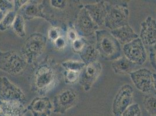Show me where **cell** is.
Masks as SVG:
<instances>
[{
    "mask_svg": "<svg viewBox=\"0 0 156 116\" xmlns=\"http://www.w3.org/2000/svg\"><path fill=\"white\" fill-rule=\"evenodd\" d=\"M59 71L55 62L49 56L37 66L33 78L32 90L40 97H45L59 83Z\"/></svg>",
    "mask_w": 156,
    "mask_h": 116,
    "instance_id": "obj_1",
    "label": "cell"
},
{
    "mask_svg": "<svg viewBox=\"0 0 156 116\" xmlns=\"http://www.w3.org/2000/svg\"><path fill=\"white\" fill-rule=\"evenodd\" d=\"M96 47L99 55L105 60H115L121 56V45L110 32L105 30L95 32Z\"/></svg>",
    "mask_w": 156,
    "mask_h": 116,
    "instance_id": "obj_2",
    "label": "cell"
},
{
    "mask_svg": "<svg viewBox=\"0 0 156 116\" xmlns=\"http://www.w3.org/2000/svg\"><path fill=\"white\" fill-rule=\"evenodd\" d=\"M130 12L126 2H109L104 25L111 30L129 25Z\"/></svg>",
    "mask_w": 156,
    "mask_h": 116,
    "instance_id": "obj_3",
    "label": "cell"
},
{
    "mask_svg": "<svg viewBox=\"0 0 156 116\" xmlns=\"http://www.w3.org/2000/svg\"><path fill=\"white\" fill-rule=\"evenodd\" d=\"M27 64L22 53L14 50H0V70L11 75H18L25 70Z\"/></svg>",
    "mask_w": 156,
    "mask_h": 116,
    "instance_id": "obj_4",
    "label": "cell"
},
{
    "mask_svg": "<svg viewBox=\"0 0 156 116\" xmlns=\"http://www.w3.org/2000/svg\"><path fill=\"white\" fill-rule=\"evenodd\" d=\"M47 39L40 33L33 34L27 39L21 52L28 64L33 63L44 51Z\"/></svg>",
    "mask_w": 156,
    "mask_h": 116,
    "instance_id": "obj_5",
    "label": "cell"
},
{
    "mask_svg": "<svg viewBox=\"0 0 156 116\" xmlns=\"http://www.w3.org/2000/svg\"><path fill=\"white\" fill-rule=\"evenodd\" d=\"M0 101L17 102L25 104L26 96L18 86L13 84L7 77H0Z\"/></svg>",
    "mask_w": 156,
    "mask_h": 116,
    "instance_id": "obj_6",
    "label": "cell"
},
{
    "mask_svg": "<svg viewBox=\"0 0 156 116\" xmlns=\"http://www.w3.org/2000/svg\"><path fill=\"white\" fill-rule=\"evenodd\" d=\"M133 99V90L129 84H124L117 92L114 97L112 113L114 116H121L132 104Z\"/></svg>",
    "mask_w": 156,
    "mask_h": 116,
    "instance_id": "obj_7",
    "label": "cell"
},
{
    "mask_svg": "<svg viewBox=\"0 0 156 116\" xmlns=\"http://www.w3.org/2000/svg\"><path fill=\"white\" fill-rule=\"evenodd\" d=\"M78 96L76 92L72 89H66L61 91L53 100V113L64 114L76 105Z\"/></svg>",
    "mask_w": 156,
    "mask_h": 116,
    "instance_id": "obj_8",
    "label": "cell"
},
{
    "mask_svg": "<svg viewBox=\"0 0 156 116\" xmlns=\"http://www.w3.org/2000/svg\"><path fill=\"white\" fill-rule=\"evenodd\" d=\"M122 51L125 56L135 65H142L146 61V52L139 37L124 45Z\"/></svg>",
    "mask_w": 156,
    "mask_h": 116,
    "instance_id": "obj_9",
    "label": "cell"
},
{
    "mask_svg": "<svg viewBox=\"0 0 156 116\" xmlns=\"http://www.w3.org/2000/svg\"><path fill=\"white\" fill-rule=\"evenodd\" d=\"M98 27L85 7H83L78 13L75 25V29L78 36L83 38L90 36L98 31Z\"/></svg>",
    "mask_w": 156,
    "mask_h": 116,
    "instance_id": "obj_10",
    "label": "cell"
},
{
    "mask_svg": "<svg viewBox=\"0 0 156 116\" xmlns=\"http://www.w3.org/2000/svg\"><path fill=\"white\" fill-rule=\"evenodd\" d=\"M102 71V66L99 62L86 65L80 73L79 83L85 91H89L98 80Z\"/></svg>",
    "mask_w": 156,
    "mask_h": 116,
    "instance_id": "obj_11",
    "label": "cell"
},
{
    "mask_svg": "<svg viewBox=\"0 0 156 116\" xmlns=\"http://www.w3.org/2000/svg\"><path fill=\"white\" fill-rule=\"evenodd\" d=\"M153 73L147 69H140L130 73V77L137 89L149 93L153 87Z\"/></svg>",
    "mask_w": 156,
    "mask_h": 116,
    "instance_id": "obj_12",
    "label": "cell"
},
{
    "mask_svg": "<svg viewBox=\"0 0 156 116\" xmlns=\"http://www.w3.org/2000/svg\"><path fill=\"white\" fill-rule=\"evenodd\" d=\"M27 109L33 116H50L53 112V104L48 97H36L27 106Z\"/></svg>",
    "mask_w": 156,
    "mask_h": 116,
    "instance_id": "obj_13",
    "label": "cell"
},
{
    "mask_svg": "<svg viewBox=\"0 0 156 116\" xmlns=\"http://www.w3.org/2000/svg\"><path fill=\"white\" fill-rule=\"evenodd\" d=\"M144 45L152 46L156 44V20L148 16L141 23L140 37Z\"/></svg>",
    "mask_w": 156,
    "mask_h": 116,
    "instance_id": "obj_14",
    "label": "cell"
},
{
    "mask_svg": "<svg viewBox=\"0 0 156 116\" xmlns=\"http://www.w3.org/2000/svg\"><path fill=\"white\" fill-rule=\"evenodd\" d=\"M108 2L100 1L94 4H87L84 6L85 9L91 16L92 19L98 26H103L107 13Z\"/></svg>",
    "mask_w": 156,
    "mask_h": 116,
    "instance_id": "obj_15",
    "label": "cell"
},
{
    "mask_svg": "<svg viewBox=\"0 0 156 116\" xmlns=\"http://www.w3.org/2000/svg\"><path fill=\"white\" fill-rule=\"evenodd\" d=\"M43 8L44 7L41 3L29 1L27 4L20 9V14L25 20H30L35 18H40L50 22L48 16L43 12Z\"/></svg>",
    "mask_w": 156,
    "mask_h": 116,
    "instance_id": "obj_16",
    "label": "cell"
},
{
    "mask_svg": "<svg viewBox=\"0 0 156 116\" xmlns=\"http://www.w3.org/2000/svg\"><path fill=\"white\" fill-rule=\"evenodd\" d=\"M27 111L22 103L0 101V116H25Z\"/></svg>",
    "mask_w": 156,
    "mask_h": 116,
    "instance_id": "obj_17",
    "label": "cell"
},
{
    "mask_svg": "<svg viewBox=\"0 0 156 116\" xmlns=\"http://www.w3.org/2000/svg\"><path fill=\"white\" fill-rule=\"evenodd\" d=\"M110 32L118 41L120 44L123 45L139 38V35L135 32L129 25L111 30Z\"/></svg>",
    "mask_w": 156,
    "mask_h": 116,
    "instance_id": "obj_18",
    "label": "cell"
},
{
    "mask_svg": "<svg viewBox=\"0 0 156 116\" xmlns=\"http://www.w3.org/2000/svg\"><path fill=\"white\" fill-rule=\"evenodd\" d=\"M136 65L125 56H121L114 60L112 68L115 74H126L133 72Z\"/></svg>",
    "mask_w": 156,
    "mask_h": 116,
    "instance_id": "obj_19",
    "label": "cell"
},
{
    "mask_svg": "<svg viewBox=\"0 0 156 116\" xmlns=\"http://www.w3.org/2000/svg\"><path fill=\"white\" fill-rule=\"evenodd\" d=\"M79 54L86 66L96 62L99 55L96 45L91 44H87Z\"/></svg>",
    "mask_w": 156,
    "mask_h": 116,
    "instance_id": "obj_20",
    "label": "cell"
},
{
    "mask_svg": "<svg viewBox=\"0 0 156 116\" xmlns=\"http://www.w3.org/2000/svg\"><path fill=\"white\" fill-rule=\"evenodd\" d=\"M24 18L20 13H17L15 19L13 22L12 28L13 32L20 37H25L26 36L25 22Z\"/></svg>",
    "mask_w": 156,
    "mask_h": 116,
    "instance_id": "obj_21",
    "label": "cell"
},
{
    "mask_svg": "<svg viewBox=\"0 0 156 116\" xmlns=\"http://www.w3.org/2000/svg\"><path fill=\"white\" fill-rule=\"evenodd\" d=\"M17 12L14 10L11 11L6 13L0 22V31L5 32L8 30L9 28L12 27L13 22L16 16Z\"/></svg>",
    "mask_w": 156,
    "mask_h": 116,
    "instance_id": "obj_22",
    "label": "cell"
},
{
    "mask_svg": "<svg viewBox=\"0 0 156 116\" xmlns=\"http://www.w3.org/2000/svg\"><path fill=\"white\" fill-rule=\"evenodd\" d=\"M143 105L147 112L151 116L156 115V97L147 95L143 100Z\"/></svg>",
    "mask_w": 156,
    "mask_h": 116,
    "instance_id": "obj_23",
    "label": "cell"
},
{
    "mask_svg": "<svg viewBox=\"0 0 156 116\" xmlns=\"http://www.w3.org/2000/svg\"><path fill=\"white\" fill-rule=\"evenodd\" d=\"M62 66L65 70L81 72L86 65L83 62L76 60H66L62 63Z\"/></svg>",
    "mask_w": 156,
    "mask_h": 116,
    "instance_id": "obj_24",
    "label": "cell"
},
{
    "mask_svg": "<svg viewBox=\"0 0 156 116\" xmlns=\"http://www.w3.org/2000/svg\"><path fill=\"white\" fill-rule=\"evenodd\" d=\"M80 72L65 70L64 76L66 84H74L79 80Z\"/></svg>",
    "mask_w": 156,
    "mask_h": 116,
    "instance_id": "obj_25",
    "label": "cell"
},
{
    "mask_svg": "<svg viewBox=\"0 0 156 116\" xmlns=\"http://www.w3.org/2000/svg\"><path fill=\"white\" fill-rule=\"evenodd\" d=\"M142 111L138 104H132L130 106L125 110L121 116H141Z\"/></svg>",
    "mask_w": 156,
    "mask_h": 116,
    "instance_id": "obj_26",
    "label": "cell"
},
{
    "mask_svg": "<svg viewBox=\"0 0 156 116\" xmlns=\"http://www.w3.org/2000/svg\"><path fill=\"white\" fill-rule=\"evenodd\" d=\"M87 44L86 40L83 37H78L72 43V46L73 51L79 53L85 48Z\"/></svg>",
    "mask_w": 156,
    "mask_h": 116,
    "instance_id": "obj_27",
    "label": "cell"
},
{
    "mask_svg": "<svg viewBox=\"0 0 156 116\" xmlns=\"http://www.w3.org/2000/svg\"><path fill=\"white\" fill-rule=\"evenodd\" d=\"M0 10L4 15L11 11L14 10L13 1L8 0H0Z\"/></svg>",
    "mask_w": 156,
    "mask_h": 116,
    "instance_id": "obj_28",
    "label": "cell"
},
{
    "mask_svg": "<svg viewBox=\"0 0 156 116\" xmlns=\"http://www.w3.org/2000/svg\"><path fill=\"white\" fill-rule=\"evenodd\" d=\"M48 39L53 43L59 37H61V30L58 27H52L49 29L48 32Z\"/></svg>",
    "mask_w": 156,
    "mask_h": 116,
    "instance_id": "obj_29",
    "label": "cell"
},
{
    "mask_svg": "<svg viewBox=\"0 0 156 116\" xmlns=\"http://www.w3.org/2000/svg\"><path fill=\"white\" fill-rule=\"evenodd\" d=\"M149 58L151 65L156 70V44L150 47Z\"/></svg>",
    "mask_w": 156,
    "mask_h": 116,
    "instance_id": "obj_30",
    "label": "cell"
},
{
    "mask_svg": "<svg viewBox=\"0 0 156 116\" xmlns=\"http://www.w3.org/2000/svg\"><path fill=\"white\" fill-rule=\"evenodd\" d=\"M66 37H67V39L70 42L72 43L76 39H78L79 36H78V33L76 32L75 28H70V29H69V30L67 32Z\"/></svg>",
    "mask_w": 156,
    "mask_h": 116,
    "instance_id": "obj_31",
    "label": "cell"
},
{
    "mask_svg": "<svg viewBox=\"0 0 156 116\" xmlns=\"http://www.w3.org/2000/svg\"><path fill=\"white\" fill-rule=\"evenodd\" d=\"M52 7L58 9H64L66 5V1L64 0H51L50 1Z\"/></svg>",
    "mask_w": 156,
    "mask_h": 116,
    "instance_id": "obj_32",
    "label": "cell"
},
{
    "mask_svg": "<svg viewBox=\"0 0 156 116\" xmlns=\"http://www.w3.org/2000/svg\"><path fill=\"white\" fill-rule=\"evenodd\" d=\"M54 45L57 49H62L65 48L66 45V42L65 38H64L62 36L59 37L54 42Z\"/></svg>",
    "mask_w": 156,
    "mask_h": 116,
    "instance_id": "obj_33",
    "label": "cell"
},
{
    "mask_svg": "<svg viewBox=\"0 0 156 116\" xmlns=\"http://www.w3.org/2000/svg\"><path fill=\"white\" fill-rule=\"evenodd\" d=\"M29 1H27V0H16V1H13V5H14V11L17 12L18 11H19L20 9L23 7L24 5H25L26 4H27L29 2Z\"/></svg>",
    "mask_w": 156,
    "mask_h": 116,
    "instance_id": "obj_34",
    "label": "cell"
},
{
    "mask_svg": "<svg viewBox=\"0 0 156 116\" xmlns=\"http://www.w3.org/2000/svg\"><path fill=\"white\" fill-rule=\"evenodd\" d=\"M153 87L156 90V73H153Z\"/></svg>",
    "mask_w": 156,
    "mask_h": 116,
    "instance_id": "obj_35",
    "label": "cell"
},
{
    "mask_svg": "<svg viewBox=\"0 0 156 116\" xmlns=\"http://www.w3.org/2000/svg\"><path fill=\"white\" fill-rule=\"evenodd\" d=\"M4 15H5L0 10V22H1V20L2 19V18H4Z\"/></svg>",
    "mask_w": 156,
    "mask_h": 116,
    "instance_id": "obj_36",
    "label": "cell"
},
{
    "mask_svg": "<svg viewBox=\"0 0 156 116\" xmlns=\"http://www.w3.org/2000/svg\"></svg>",
    "mask_w": 156,
    "mask_h": 116,
    "instance_id": "obj_37",
    "label": "cell"
}]
</instances>
